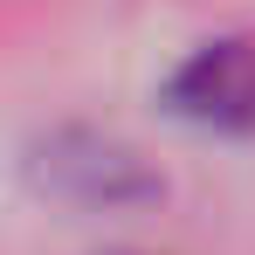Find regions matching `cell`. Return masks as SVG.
I'll list each match as a JSON object with an SVG mask.
<instances>
[{"mask_svg":"<svg viewBox=\"0 0 255 255\" xmlns=\"http://www.w3.org/2000/svg\"><path fill=\"white\" fill-rule=\"evenodd\" d=\"M28 172H35V186H42L48 200L83 207V214L152 207L166 193L159 166L138 145H125V138H111V131H97V125H55L48 138H35L28 145Z\"/></svg>","mask_w":255,"mask_h":255,"instance_id":"cell-1","label":"cell"},{"mask_svg":"<svg viewBox=\"0 0 255 255\" xmlns=\"http://www.w3.org/2000/svg\"><path fill=\"white\" fill-rule=\"evenodd\" d=\"M166 104L200 131H255V42L249 35L200 42L172 69Z\"/></svg>","mask_w":255,"mask_h":255,"instance_id":"cell-2","label":"cell"}]
</instances>
